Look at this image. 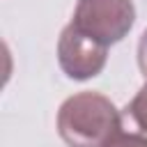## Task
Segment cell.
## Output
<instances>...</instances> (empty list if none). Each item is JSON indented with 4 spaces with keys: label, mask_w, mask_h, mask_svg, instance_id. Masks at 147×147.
<instances>
[{
    "label": "cell",
    "mask_w": 147,
    "mask_h": 147,
    "mask_svg": "<svg viewBox=\"0 0 147 147\" xmlns=\"http://www.w3.org/2000/svg\"><path fill=\"white\" fill-rule=\"evenodd\" d=\"M57 133L69 147H110L122 133V115L99 92H78L57 110Z\"/></svg>",
    "instance_id": "6da1fadb"
},
{
    "label": "cell",
    "mask_w": 147,
    "mask_h": 147,
    "mask_svg": "<svg viewBox=\"0 0 147 147\" xmlns=\"http://www.w3.org/2000/svg\"><path fill=\"white\" fill-rule=\"evenodd\" d=\"M136 21L131 0H78L71 23L92 39L113 46L122 41Z\"/></svg>",
    "instance_id": "7a4b0ae2"
},
{
    "label": "cell",
    "mask_w": 147,
    "mask_h": 147,
    "mask_svg": "<svg viewBox=\"0 0 147 147\" xmlns=\"http://www.w3.org/2000/svg\"><path fill=\"white\" fill-rule=\"evenodd\" d=\"M108 60V46L92 39L74 23H69L57 39L60 69L74 80H87L103 71Z\"/></svg>",
    "instance_id": "3957f363"
},
{
    "label": "cell",
    "mask_w": 147,
    "mask_h": 147,
    "mask_svg": "<svg viewBox=\"0 0 147 147\" xmlns=\"http://www.w3.org/2000/svg\"><path fill=\"white\" fill-rule=\"evenodd\" d=\"M126 117L140 129V133H147V83L138 90V94L129 101V106L124 108Z\"/></svg>",
    "instance_id": "277c9868"
},
{
    "label": "cell",
    "mask_w": 147,
    "mask_h": 147,
    "mask_svg": "<svg viewBox=\"0 0 147 147\" xmlns=\"http://www.w3.org/2000/svg\"><path fill=\"white\" fill-rule=\"evenodd\" d=\"M110 147H147V133H119Z\"/></svg>",
    "instance_id": "5b68a950"
},
{
    "label": "cell",
    "mask_w": 147,
    "mask_h": 147,
    "mask_svg": "<svg viewBox=\"0 0 147 147\" xmlns=\"http://www.w3.org/2000/svg\"><path fill=\"white\" fill-rule=\"evenodd\" d=\"M138 67H140L142 76L147 78V30L142 32V37L138 41Z\"/></svg>",
    "instance_id": "8992f818"
}]
</instances>
